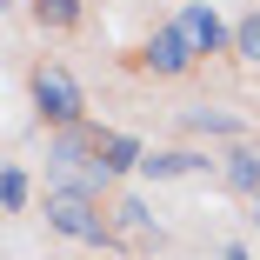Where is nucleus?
I'll use <instances>...</instances> for the list:
<instances>
[{
  "instance_id": "nucleus-1",
  "label": "nucleus",
  "mask_w": 260,
  "mask_h": 260,
  "mask_svg": "<svg viewBox=\"0 0 260 260\" xmlns=\"http://www.w3.org/2000/svg\"><path fill=\"white\" fill-rule=\"evenodd\" d=\"M47 167H54L60 193H93V187H107L114 174L100 167V140H87L80 127L74 134H54V147H47Z\"/></svg>"
},
{
  "instance_id": "nucleus-2",
  "label": "nucleus",
  "mask_w": 260,
  "mask_h": 260,
  "mask_svg": "<svg viewBox=\"0 0 260 260\" xmlns=\"http://www.w3.org/2000/svg\"><path fill=\"white\" fill-rule=\"evenodd\" d=\"M47 227L54 234H67V240H87V247H100V240H114V227H107V214L93 207V193H47Z\"/></svg>"
},
{
  "instance_id": "nucleus-3",
  "label": "nucleus",
  "mask_w": 260,
  "mask_h": 260,
  "mask_svg": "<svg viewBox=\"0 0 260 260\" xmlns=\"http://www.w3.org/2000/svg\"><path fill=\"white\" fill-rule=\"evenodd\" d=\"M34 107H40V120H54V127H80V87H74V74L67 67H34Z\"/></svg>"
},
{
  "instance_id": "nucleus-4",
  "label": "nucleus",
  "mask_w": 260,
  "mask_h": 260,
  "mask_svg": "<svg viewBox=\"0 0 260 260\" xmlns=\"http://www.w3.org/2000/svg\"><path fill=\"white\" fill-rule=\"evenodd\" d=\"M147 67H153V74H187V67H193L187 34H180V27H160V34L147 40Z\"/></svg>"
},
{
  "instance_id": "nucleus-5",
  "label": "nucleus",
  "mask_w": 260,
  "mask_h": 260,
  "mask_svg": "<svg viewBox=\"0 0 260 260\" xmlns=\"http://www.w3.org/2000/svg\"><path fill=\"white\" fill-rule=\"evenodd\" d=\"M174 27L187 34V47H193V54H214V47L227 40L220 14H214V7H200V0H193V7H180V20H174Z\"/></svg>"
},
{
  "instance_id": "nucleus-6",
  "label": "nucleus",
  "mask_w": 260,
  "mask_h": 260,
  "mask_svg": "<svg viewBox=\"0 0 260 260\" xmlns=\"http://www.w3.org/2000/svg\"><path fill=\"white\" fill-rule=\"evenodd\" d=\"M100 140V167L107 174H127V167H147V147L134 140V134H93Z\"/></svg>"
},
{
  "instance_id": "nucleus-7",
  "label": "nucleus",
  "mask_w": 260,
  "mask_h": 260,
  "mask_svg": "<svg viewBox=\"0 0 260 260\" xmlns=\"http://www.w3.org/2000/svg\"><path fill=\"white\" fill-rule=\"evenodd\" d=\"M214 160H207V153H147V180H174V174H207Z\"/></svg>"
},
{
  "instance_id": "nucleus-8",
  "label": "nucleus",
  "mask_w": 260,
  "mask_h": 260,
  "mask_svg": "<svg viewBox=\"0 0 260 260\" xmlns=\"http://www.w3.org/2000/svg\"><path fill=\"white\" fill-rule=\"evenodd\" d=\"M220 174H227V187H240V193H260V153H247V147H234Z\"/></svg>"
},
{
  "instance_id": "nucleus-9",
  "label": "nucleus",
  "mask_w": 260,
  "mask_h": 260,
  "mask_svg": "<svg viewBox=\"0 0 260 260\" xmlns=\"http://www.w3.org/2000/svg\"><path fill=\"white\" fill-rule=\"evenodd\" d=\"M27 193H34L27 167H7V174H0V207H7V214H20V207H27Z\"/></svg>"
},
{
  "instance_id": "nucleus-10",
  "label": "nucleus",
  "mask_w": 260,
  "mask_h": 260,
  "mask_svg": "<svg viewBox=\"0 0 260 260\" xmlns=\"http://www.w3.org/2000/svg\"><path fill=\"white\" fill-rule=\"evenodd\" d=\"M187 127H200V134H240V120H234V114H214V107H193Z\"/></svg>"
},
{
  "instance_id": "nucleus-11",
  "label": "nucleus",
  "mask_w": 260,
  "mask_h": 260,
  "mask_svg": "<svg viewBox=\"0 0 260 260\" xmlns=\"http://www.w3.org/2000/svg\"><path fill=\"white\" fill-rule=\"evenodd\" d=\"M234 47H240V60H253V67H260V14H247V20L234 27Z\"/></svg>"
},
{
  "instance_id": "nucleus-12",
  "label": "nucleus",
  "mask_w": 260,
  "mask_h": 260,
  "mask_svg": "<svg viewBox=\"0 0 260 260\" xmlns=\"http://www.w3.org/2000/svg\"><path fill=\"white\" fill-rule=\"evenodd\" d=\"M34 14H40L47 27H74V14H80V0H34Z\"/></svg>"
},
{
  "instance_id": "nucleus-13",
  "label": "nucleus",
  "mask_w": 260,
  "mask_h": 260,
  "mask_svg": "<svg viewBox=\"0 0 260 260\" xmlns=\"http://www.w3.org/2000/svg\"><path fill=\"white\" fill-rule=\"evenodd\" d=\"M120 220H127L134 234H160V227H153V214H147V200H120Z\"/></svg>"
},
{
  "instance_id": "nucleus-14",
  "label": "nucleus",
  "mask_w": 260,
  "mask_h": 260,
  "mask_svg": "<svg viewBox=\"0 0 260 260\" xmlns=\"http://www.w3.org/2000/svg\"><path fill=\"white\" fill-rule=\"evenodd\" d=\"M220 260H247V253H240V247H227V253H220Z\"/></svg>"
},
{
  "instance_id": "nucleus-15",
  "label": "nucleus",
  "mask_w": 260,
  "mask_h": 260,
  "mask_svg": "<svg viewBox=\"0 0 260 260\" xmlns=\"http://www.w3.org/2000/svg\"><path fill=\"white\" fill-rule=\"evenodd\" d=\"M253 220H260V207H253Z\"/></svg>"
}]
</instances>
